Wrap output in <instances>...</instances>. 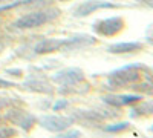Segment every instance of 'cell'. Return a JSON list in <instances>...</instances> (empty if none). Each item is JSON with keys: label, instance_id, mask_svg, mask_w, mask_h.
<instances>
[{"label": "cell", "instance_id": "obj_1", "mask_svg": "<svg viewBox=\"0 0 153 138\" xmlns=\"http://www.w3.org/2000/svg\"><path fill=\"white\" fill-rule=\"evenodd\" d=\"M153 78V69L144 65H127L107 74V86L110 89H123L141 81L143 78Z\"/></svg>", "mask_w": 153, "mask_h": 138}, {"label": "cell", "instance_id": "obj_2", "mask_svg": "<svg viewBox=\"0 0 153 138\" xmlns=\"http://www.w3.org/2000/svg\"><path fill=\"white\" fill-rule=\"evenodd\" d=\"M60 17V9L58 8H43V9H37V11H31L28 14H25L22 17H19L14 23L11 25L14 29H34V28H40L46 23L54 22L55 19Z\"/></svg>", "mask_w": 153, "mask_h": 138}, {"label": "cell", "instance_id": "obj_3", "mask_svg": "<svg viewBox=\"0 0 153 138\" xmlns=\"http://www.w3.org/2000/svg\"><path fill=\"white\" fill-rule=\"evenodd\" d=\"M123 8V5L115 3V2H107V0H84V2L78 3L74 11L72 16L74 17H87L92 12L100 11V9H120Z\"/></svg>", "mask_w": 153, "mask_h": 138}, {"label": "cell", "instance_id": "obj_4", "mask_svg": "<svg viewBox=\"0 0 153 138\" xmlns=\"http://www.w3.org/2000/svg\"><path fill=\"white\" fill-rule=\"evenodd\" d=\"M124 26H126L124 19L120 16H115V17H109L103 20H97L92 25V29L95 34L101 37H115L124 29Z\"/></svg>", "mask_w": 153, "mask_h": 138}, {"label": "cell", "instance_id": "obj_5", "mask_svg": "<svg viewBox=\"0 0 153 138\" xmlns=\"http://www.w3.org/2000/svg\"><path fill=\"white\" fill-rule=\"evenodd\" d=\"M71 117L74 121L81 123L83 126H97V124L103 123L106 118H110L115 115L106 114L104 110H100V109H75Z\"/></svg>", "mask_w": 153, "mask_h": 138}, {"label": "cell", "instance_id": "obj_6", "mask_svg": "<svg viewBox=\"0 0 153 138\" xmlns=\"http://www.w3.org/2000/svg\"><path fill=\"white\" fill-rule=\"evenodd\" d=\"M5 120H8L11 124H17L19 128H22L23 131H31L35 123H37V117L32 115L31 112L23 110L17 106H12V109H9V112H6Z\"/></svg>", "mask_w": 153, "mask_h": 138}, {"label": "cell", "instance_id": "obj_7", "mask_svg": "<svg viewBox=\"0 0 153 138\" xmlns=\"http://www.w3.org/2000/svg\"><path fill=\"white\" fill-rule=\"evenodd\" d=\"M86 80V75L80 68H66L55 72L52 75V81L58 83L60 86H75L81 84Z\"/></svg>", "mask_w": 153, "mask_h": 138}, {"label": "cell", "instance_id": "obj_8", "mask_svg": "<svg viewBox=\"0 0 153 138\" xmlns=\"http://www.w3.org/2000/svg\"><path fill=\"white\" fill-rule=\"evenodd\" d=\"M37 121L43 129L54 134H60L63 131L69 129L74 123L72 117H61V115H42Z\"/></svg>", "mask_w": 153, "mask_h": 138}, {"label": "cell", "instance_id": "obj_9", "mask_svg": "<svg viewBox=\"0 0 153 138\" xmlns=\"http://www.w3.org/2000/svg\"><path fill=\"white\" fill-rule=\"evenodd\" d=\"M101 100H103L104 104L115 107V109H120L126 106H133L139 100H143V95L141 94H107Z\"/></svg>", "mask_w": 153, "mask_h": 138}, {"label": "cell", "instance_id": "obj_10", "mask_svg": "<svg viewBox=\"0 0 153 138\" xmlns=\"http://www.w3.org/2000/svg\"><path fill=\"white\" fill-rule=\"evenodd\" d=\"M65 49H66V39H43L34 46V54L45 55V54L65 51Z\"/></svg>", "mask_w": 153, "mask_h": 138}, {"label": "cell", "instance_id": "obj_11", "mask_svg": "<svg viewBox=\"0 0 153 138\" xmlns=\"http://www.w3.org/2000/svg\"><path fill=\"white\" fill-rule=\"evenodd\" d=\"M144 49V43L143 42H118V43H112L106 48V51L109 54H133V52H139Z\"/></svg>", "mask_w": 153, "mask_h": 138}, {"label": "cell", "instance_id": "obj_12", "mask_svg": "<svg viewBox=\"0 0 153 138\" xmlns=\"http://www.w3.org/2000/svg\"><path fill=\"white\" fill-rule=\"evenodd\" d=\"M20 86H22V89H25V91H31V92H37V94H48V95H51L54 92L51 83H48L43 78H34V77H31L25 83H22Z\"/></svg>", "mask_w": 153, "mask_h": 138}, {"label": "cell", "instance_id": "obj_13", "mask_svg": "<svg viewBox=\"0 0 153 138\" xmlns=\"http://www.w3.org/2000/svg\"><path fill=\"white\" fill-rule=\"evenodd\" d=\"M153 115V100H139L138 103L133 104L130 110V117L132 118H141V117H150Z\"/></svg>", "mask_w": 153, "mask_h": 138}, {"label": "cell", "instance_id": "obj_14", "mask_svg": "<svg viewBox=\"0 0 153 138\" xmlns=\"http://www.w3.org/2000/svg\"><path fill=\"white\" fill-rule=\"evenodd\" d=\"M49 2H52V0H16V2H11V3H2L0 12L16 9V8H20V6H43Z\"/></svg>", "mask_w": 153, "mask_h": 138}, {"label": "cell", "instance_id": "obj_15", "mask_svg": "<svg viewBox=\"0 0 153 138\" xmlns=\"http://www.w3.org/2000/svg\"><path fill=\"white\" fill-rule=\"evenodd\" d=\"M129 89L141 94V95H150L153 97V78H146V80H141L135 84H132Z\"/></svg>", "mask_w": 153, "mask_h": 138}, {"label": "cell", "instance_id": "obj_16", "mask_svg": "<svg viewBox=\"0 0 153 138\" xmlns=\"http://www.w3.org/2000/svg\"><path fill=\"white\" fill-rule=\"evenodd\" d=\"M130 128V123L129 121H120V123H113V124H107L104 128L106 132H110V134H120V132H124Z\"/></svg>", "mask_w": 153, "mask_h": 138}, {"label": "cell", "instance_id": "obj_17", "mask_svg": "<svg viewBox=\"0 0 153 138\" xmlns=\"http://www.w3.org/2000/svg\"><path fill=\"white\" fill-rule=\"evenodd\" d=\"M12 106H17V101L14 98H9V97H0V112L9 109Z\"/></svg>", "mask_w": 153, "mask_h": 138}, {"label": "cell", "instance_id": "obj_18", "mask_svg": "<svg viewBox=\"0 0 153 138\" xmlns=\"http://www.w3.org/2000/svg\"><path fill=\"white\" fill-rule=\"evenodd\" d=\"M17 131L14 128H0V137L2 138H8V137H16Z\"/></svg>", "mask_w": 153, "mask_h": 138}, {"label": "cell", "instance_id": "obj_19", "mask_svg": "<svg viewBox=\"0 0 153 138\" xmlns=\"http://www.w3.org/2000/svg\"><path fill=\"white\" fill-rule=\"evenodd\" d=\"M74 137H81L80 131H63L58 134V138H74Z\"/></svg>", "mask_w": 153, "mask_h": 138}, {"label": "cell", "instance_id": "obj_20", "mask_svg": "<svg viewBox=\"0 0 153 138\" xmlns=\"http://www.w3.org/2000/svg\"><path fill=\"white\" fill-rule=\"evenodd\" d=\"M20 84L11 81V80H5V78H0V89H11V87H19Z\"/></svg>", "mask_w": 153, "mask_h": 138}, {"label": "cell", "instance_id": "obj_21", "mask_svg": "<svg viewBox=\"0 0 153 138\" xmlns=\"http://www.w3.org/2000/svg\"><path fill=\"white\" fill-rule=\"evenodd\" d=\"M68 106H69L68 100H58V101L52 106V109H54V110H60V109H66Z\"/></svg>", "mask_w": 153, "mask_h": 138}, {"label": "cell", "instance_id": "obj_22", "mask_svg": "<svg viewBox=\"0 0 153 138\" xmlns=\"http://www.w3.org/2000/svg\"><path fill=\"white\" fill-rule=\"evenodd\" d=\"M141 5H144V6H147V8H152L153 9V0H138Z\"/></svg>", "mask_w": 153, "mask_h": 138}, {"label": "cell", "instance_id": "obj_23", "mask_svg": "<svg viewBox=\"0 0 153 138\" xmlns=\"http://www.w3.org/2000/svg\"><path fill=\"white\" fill-rule=\"evenodd\" d=\"M6 72H8V74H19V77L22 75V71H20V69H8Z\"/></svg>", "mask_w": 153, "mask_h": 138}, {"label": "cell", "instance_id": "obj_24", "mask_svg": "<svg viewBox=\"0 0 153 138\" xmlns=\"http://www.w3.org/2000/svg\"><path fill=\"white\" fill-rule=\"evenodd\" d=\"M146 40H147V43H149V45H152V46H153V34L147 35V39H146Z\"/></svg>", "mask_w": 153, "mask_h": 138}, {"label": "cell", "instance_id": "obj_25", "mask_svg": "<svg viewBox=\"0 0 153 138\" xmlns=\"http://www.w3.org/2000/svg\"><path fill=\"white\" fill-rule=\"evenodd\" d=\"M149 132H153V124H152V126L149 128Z\"/></svg>", "mask_w": 153, "mask_h": 138}, {"label": "cell", "instance_id": "obj_26", "mask_svg": "<svg viewBox=\"0 0 153 138\" xmlns=\"http://www.w3.org/2000/svg\"><path fill=\"white\" fill-rule=\"evenodd\" d=\"M5 2H8V0H0V3H5Z\"/></svg>", "mask_w": 153, "mask_h": 138}]
</instances>
